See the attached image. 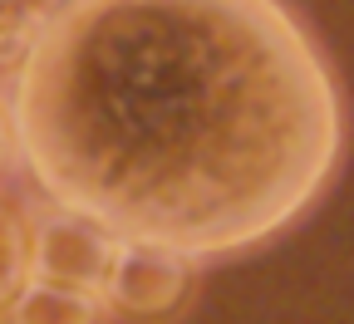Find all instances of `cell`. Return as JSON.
Listing matches in <instances>:
<instances>
[{
    "instance_id": "obj_1",
    "label": "cell",
    "mask_w": 354,
    "mask_h": 324,
    "mask_svg": "<svg viewBox=\"0 0 354 324\" xmlns=\"http://www.w3.org/2000/svg\"><path fill=\"white\" fill-rule=\"evenodd\" d=\"M50 207L183 260L266 246L344 158V88L290 0H69L6 79Z\"/></svg>"
},
{
    "instance_id": "obj_7",
    "label": "cell",
    "mask_w": 354,
    "mask_h": 324,
    "mask_svg": "<svg viewBox=\"0 0 354 324\" xmlns=\"http://www.w3.org/2000/svg\"><path fill=\"white\" fill-rule=\"evenodd\" d=\"M15 167V128H10V104H6V84H0V177Z\"/></svg>"
},
{
    "instance_id": "obj_2",
    "label": "cell",
    "mask_w": 354,
    "mask_h": 324,
    "mask_svg": "<svg viewBox=\"0 0 354 324\" xmlns=\"http://www.w3.org/2000/svg\"><path fill=\"white\" fill-rule=\"evenodd\" d=\"M187 295H192V260L153 241L113 236V256L99 285V300L109 314L128 324H162L172 314H183Z\"/></svg>"
},
{
    "instance_id": "obj_3",
    "label": "cell",
    "mask_w": 354,
    "mask_h": 324,
    "mask_svg": "<svg viewBox=\"0 0 354 324\" xmlns=\"http://www.w3.org/2000/svg\"><path fill=\"white\" fill-rule=\"evenodd\" d=\"M109 256H113V236L99 221L79 216V211H64V207L44 202L25 221V275L35 285L99 295Z\"/></svg>"
},
{
    "instance_id": "obj_4",
    "label": "cell",
    "mask_w": 354,
    "mask_h": 324,
    "mask_svg": "<svg viewBox=\"0 0 354 324\" xmlns=\"http://www.w3.org/2000/svg\"><path fill=\"white\" fill-rule=\"evenodd\" d=\"M0 324H109V309L88 290H59V285L25 280V290L0 309Z\"/></svg>"
},
{
    "instance_id": "obj_5",
    "label": "cell",
    "mask_w": 354,
    "mask_h": 324,
    "mask_svg": "<svg viewBox=\"0 0 354 324\" xmlns=\"http://www.w3.org/2000/svg\"><path fill=\"white\" fill-rule=\"evenodd\" d=\"M69 0H0V79H10L35 44V35L50 25Z\"/></svg>"
},
{
    "instance_id": "obj_6",
    "label": "cell",
    "mask_w": 354,
    "mask_h": 324,
    "mask_svg": "<svg viewBox=\"0 0 354 324\" xmlns=\"http://www.w3.org/2000/svg\"><path fill=\"white\" fill-rule=\"evenodd\" d=\"M25 216L0 202V309L25 290Z\"/></svg>"
}]
</instances>
